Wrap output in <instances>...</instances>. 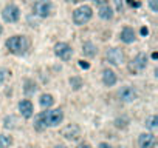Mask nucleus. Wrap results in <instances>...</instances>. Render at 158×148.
I'll use <instances>...</instances> for the list:
<instances>
[{
	"instance_id": "nucleus-1",
	"label": "nucleus",
	"mask_w": 158,
	"mask_h": 148,
	"mask_svg": "<svg viewBox=\"0 0 158 148\" xmlns=\"http://www.w3.org/2000/svg\"><path fill=\"white\" fill-rule=\"evenodd\" d=\"M6 48L13 54H17V56L25 54L30 49V40L25 36H13L6 40Z\"/></svg>"
},
{
	"instance_id": "nucleus-2",
	"label": "nucleus",
	"mask_w": 158,
	"mask_h": 148,
	"mask_svg": "<svg viewBox=\"0 0 158 148\" xmlns=\"http://www.w3.org/2000/svg\"><path fill=\"white\" fill-rule=\"evenodd\" d=\"M40 117L45 123V127H57L64 119V113L59 108L57 110H48L47 108V111L40 113Z\"/></svg>"
},
{
	"instance_id": "nucleus-3",
	"label": "nucleus",
	"mask_w": 158,
	"mask_h": 148,
	"mask_svg": "<svg viewBox=\"0 0 158 148\" xmlns=\"http://www.w3.org/2000/svg\"><path fill=\"white\" fill-rule=\"evenodd\" d=\"M92 16H93L92 8L87 6V5H82L78 9H75V12H73V22H75V25H85L90 19H92Z\"/></svg>"
},
{
	"instance_id": "nucleus-4",
	"label": "nucleus",
	"mask_w": 158,
	"mask_h": 148,
	"mask_svg": "<svg viewBox=\"0 0 158 148\" xmlns=\"http://www.w3.org/2000/svg\"><path fill=\"white\" fill-rule=\"evenodd\" d=\"M54 53H56V56L59 57V59H62V60H70L72 59V56H73V49H72V46L68 45V43H65V42H59L56 46H54Z\"/></svg>"
},
{
	"instance_id": "nucleus-5",
	"label": "nucleus",
	"mask_w": 158,
	"mask_h": 148,
	"mask_svg": "<svg viewBox=\"0 0 158 148\" xmlns=\"http://www.w3.org/2000/svg\"><path fill=\"white\" fill-rule=\"evenodd\" d=\"M51 9H53V5L50 0H39V2L34 5V14L45 19L51 14Z\"/></svg>"
},
{
	"instance_id": "nucleus-6",
	"label": "nucleus",
	"mask_w": 158,
	"mask_h": 148,
	"mask_svg": "<svg viewBox=\"0 0 158 148\" xmlns=\"http://www.w3.org/2000/svg\"><path fill=\"white\" fill-rule=\"evenodd\" d=\"M146 65H147V56H146L144 53H140L137 57L132 60V63L129 65V69H130L133 74H137V72L143 71V69L146 68Z\"/></svg>"
},
{
	"instance_id": "nucleus-7",
	"label": "nucleus",
	"mask_w": 158,
	"mask_h": 148,
	"mask_svg": "<svg viewBox=\"0 0 158 148\" xmlns=\"http://www.w3.org/2000/svg\"><path fill=\"white\" fill-rule=\"evenodd\" d=\"M2 16H3V20L5 22H9V23H14L20 19V9L16 6V5H8L5 6V9L2 11Z\"/></svg>"
},
{
	"instance_id": "nucleus-8",
	"label": "nucleus",
	"mask_w": 158,
	"mask_h": 148,
	"mask_svg": "<svg viewBox=\"0 0 158 148\" xmlns=\"http://www.w3.org/2000/svg\"><path fill=\"white\" fill-rule=\"evenodd\" d=\"M107 60L110 65H121L124 62V53L121 51L119 48H112L107 51Z\"/></svg>"
},
{
	"instance_id": "nucleus-9",
	"label": "nucleus",
	"mask_w": 158,
	"mask_h": 148,
	"mask_svg": "<svg viewBox=\"0 0 158 148\" xmlns=\"http://www.w3.org/2000/svg\"><path fill=\"white\" fill-rule=\"evenodd\" d=\"M118 96H119V99L123 102H133L135 99L138 97V93H137V90H135L133 86H123L121 90H119V93H118Z\"/></svg>"
},
{
	"instance_id": "nucleus-10",
	"label": "nucleus",
	"mask_w": 158,
	"mask_h": 148,
	"mask_svg": "<svg viewBox=\"0 0 158 148\" xmlns=\"http://www.w3.org/2000/svg\"><path fill=\"white\" fill-rule=\"evenodd\" d=\"M61 133H62V136L65 139H68V140H76L81 136V130H79V127L76 125V123H70V125H67Z\"/></svg>"
},
{
	"instance_id": "nucleus-11",
	"label": "nucleus",
	"mask_w": 158,
	"mask_h": 148,
	"mask_svg": "<svg viewBox=\"0 0 158 148\" xmlns=\"http://www.w3.org/2000/svg\"><path fill=\"white\" fill-rule=\"evenodd\" d=\"M138 145H140V148H155L156 139L152 133H143L138 137Z\"/></svg>"
},
{
	"instance_id": "nucleus-12",
	"label": "nucleus",
	"mask_w": 158,
	"mask_h": 148,
	"mask_svg": "<svg viewBox=\"0 0 158 148\" xmlns=\"http://www.w3.org/2000/svg\"><path fill=\"white\" fill-rule=\"evenodd\" d=\"M19 111H20V114L24 116L25 119H30L31 116H33V111H34V108H33V104L30 102V100H20L19 102Z\"/></svg>"
},
{
	"instance_id": "nucleus-13",
	"label": "nucleus",
	"mask_w": 158,
	"mask_h": 148,
	"mask_svg": "<svg viewBox=\"0 0 158 148\" xmlns=\"http://www.w3.org/2000/svg\"><path fill=\"white\" fill-rule=\"evenodd\" d=\"M102 82H104L105 86H113L116 83V74H115V71L105 68L102 71Z\"/></svg>"
},
{
	"instance_id": "nucleus-14",
	"label": "nucleus",
	"mask_w": 158,
	"mask_h": 148,
	"mask_svg": "<svg viewBox=\"0 0 158 148\" xmlns=\"http://www.w3.org/2000/svg\"><path fill=\"white\" fill-rule=\"evenodd\" d=\"M98 16L104 20H110L113 17V9L112 6H108V3H104V5H99V9H98Z\"/></svg>"
},
{
	"instance_id": "nucleus-15",
	"label": "nucleus",
	"mask_w": 158,
	"mask_h": 148,
	"mask_svg": "<svg viewBox=\"0 0 158 148\" xmlns=\"http://www.w3.org/2000/svg\"><path fill=\"white\" fill-rule=\"evenodd\" d=\"M121 40L124 42V43H132L133 40H135V31L132 30V28H129V26H126L123 31H121Z\"/></svg>"
},
{
	"instance_id": "nucleus-16",
	"label": "nucleus",
	"mask_w": 158,
	"mask_h": 148,
	"mask_svg": "<svg viewBox=\"0 0 158 148\" xmlns=\"http://www.w3.org/2000/svg\"><path fill=\"white\" fill-rule=\"evenodd\" d=\"M96 46L92 43V42H85L84 45H82V53H84V56H87V57H93L95 54H96Z\"/></svg>"
},
{
	"instance_id": "nucleus-17",
	"label": "nucleus",
	"mask_w": 158,
	"mask_h": 148,
	"mask_svg": "<svg viewBox=\"0 0 158 148\" xmlns=\"http://www.w3.org/2000/svg\"><path fill=\"white\" fill-rule=\"evenodd\" d=\"M39 102H40V107H42V108L47 110V108H50V107L54 104V99H53V96H51V94H42Z\"/></svg>"
},
{
	"instance_id": "nucleus-18",
	"label": "nucleus",
	"mask_w": 158,
	"mask_h": 148,
	"mask_svg": "<svg viewBox=\"0 0 158 148\" xmlns=\"http://www.w3.org/2000/svg\"><path fill=\"white\" fill-rule=\"evenodd\" d=\"M13 143V137L8 134H0V148H9Z\"/></svg>"
},
{
	"instance_id": "nucleus-19",
	"label": "nucleus",
	"mask_w": 158,
	"mask_h": 148,
	"mask_svg": "<svg viewBox=\"0 0 158 148\" xmlns=\"http://www.w3.org/2000/svg\"><path fill=\"white\" fill-rule=\"evenodd\" d=\"M146 127L150 130V131H155L158 128V117L156 116H150L147 120H146Z\"/></svg>"
},
{
	"instance_id": "nucleus-20",
	"label": "nucleus",
	"mask_w": 158,
	"mask_h": 148,
	"mask_svg": "<svg viewBox=\"0 0 158 148\" xmlns=\"http://www.w3.org/2000/svg\"><path fill=\"white\" fill-rule=\"evenodd\" d=\"M36 90H37V86H36V83L33 82V80H27L25 82V86H24V91H25V94H34L36 93Z\"/></svg>"
},
{
	"instance_id": "nucleus-21",
	"label": "nucleus",
	"mask_w": 158,
	"mask_h": 148,
	"mask_svg": "<svg viewBox=\"0 0 158 148\" xmlns=\"http://www.w3.org/2000/svg\"><path fill=\"white\" fill-rule=\"evenodd\" d=\"M16 117L14 116H6L5 117V120H3V127L5 128H14L16 127Z\"/></svg>"
},
{
	"instance_id": "nucleus-22",
	"label": "nucleus",
	"mask_w": 158,
	"mask_h": 148,
	"mask_svg": "<svg viewBox=\"0 0 158 148\" xmlns=\"http://www.w3.org/2000/svg\"><path fill=\"white\" fill-rule=\"evenodd\" d=\"M34 128L37 130V131H42V130H45L47 127H45V123H43V120H42V117H40V114L36 117V120H34Z\"/></svg>"
},
{
	"instance_id": "nucleus-23",
	"label": "nucleus",
	"mask_w": 158,
	"mask_h": 148,
	"mask_svg": "<svg viewBox=\"0 0 158 148\" xmlns=\"http://www.w3.org/2000/svg\"><path fill=\"white\" fill-rule=\"evenodd\" d=\"M70 85H72L73 90H79L82 86V79L81 77H72L70 79Z\"/></svg>"
},
{
	"instance_id": "nucleus-24",
	"label": "nucleus",
	"mask_w": 158,
	"mask_h": 148,
	"mask_svg": "<svg viewBox=\"0 0 158 148\" xmlns=\"http://www.w3.org/2000/svg\"><path fill=\"white\" fill-rule=\"evenodd\" d=\"M9 74H11V71L6 69V68H2V69H0V83H3V82L9 77Z\"/></svg>"
},
{
	"instance_id": "nucleus-25",
	"label": "nucleus",
	"mask_w": 158,
	"mask_h": 148,
	"mask_svg": "<svg viewBox=\"0 0 158 148\" xmlns=\"http://www.w3.org/2000/svg\"><path fill=\"white\" fill-rule=\"evenodd\" d=\"M115 123H116V127H118V128H124V127L127 125V119H116V120H115Z\"/></svg>"
},
{
	"instance_id": "nucleus-26",
	"label": "nucleus",
	"mask_w": 158,
	"mask_h": 148,
	"mask_svg": "<svg viewBox=\"0 0 158 148\" xmlns=\"http://www.w3.org/2000/svg\"><path fill=\"white\" fill-rule=\"evenodd\" d=\"M149 3H150V8H152V11H153V12H156V11H158V5H156V0H150Z\"/></svg>"
},
{
	"instance_id": "nucleus-27",
	"label": "nucleus",
	"mask_w": 158,
	"mask_h": 148,
	"mask_svg": "<svg viewBox=\"0 0 158 148\" xmlns=\"http://www.w3.org/2000/svg\"><path fill=\"white\" fill-rule=\"evenodd\" d=\"M127 2H129V5L133 6V8H138V6H140V2H138V0H127Z\"/></svg>"
},
{
	"instance_id": "nucleus-28",
	"label": "nucleus",
	"mask_w": 158,
	"mask_h": 148,
	"mask_svg": "<svg viewBox=\"0 0 158 148\" xmlns=\"http://www.w3.org/2000/svg\"><path fill=\"white\" fill-rule=\"evenodd\" d=\"M79 66L84 68V69H88V68H90V63H88V62H79Z\"/></svg>"
},
{
	"instance_id": "nucleus-29",
	"label": "nucleus",
	"mask_w": 158,
	"mask_h": 148,
	"mask_svg": "<svg viewBox=\"0 0 158 148\" xmlns=\"http://www.w3.org/2000/svg\"><path fill=\"white\" fill-rule=\"evenodd\" d=\"M76 148H92V146H90V143H87V142H82V143H79Z\"/></svg>"
},
{
	"instance_id": "nucleus-30",
	"label": "nucleus",
	"mask_w": 158,
	"mask_h": 148,
	"mask_svg": "<svg viewBox=\"0 0 158 148\" xmlns=\"http://www.w3.org/2000/svg\"><path fill=\"white\" fill-rule=\"evenodd\" d=\"M115 3H116V9L121 11L123 9V3H121V0H115Z\"/></svg>"
},
{
	"instance_id": "nucleus-31",
	"label": "nucleus",
	"mask_w": 158,
	"mask_h": 148,
	"mask_svg": "<svg viewBox=\"0 0 158 148\" xmlns=\"http://www.w3.org/2000/svg\"><path fill=\"white\" fill-rule=\"evenodd\" d=\"M98 148H112V146H110L108 143H105V142H102V143H99V145H98Z\"/></svg>"
},
{
	"instance_id": "nucleus-32",
	"label": "nucleus",
	"mask_w": 158,
	"mask_h": 148,
	"mask_svg": "<svg viewBox=\"0 0 158 148\" xmlns=\"http://www.w3.org/2000/svg\"><path fill=\"white\" fill-rule=\"evenodd\" d=\"M141 34H143V36H147V34H149V30L143 26V28H141Z\"/></svg>"
},
{
	"instance_id": "nucleus-33",
	"label": "nucleus",
	"mask_w": 158,
	"mask_h": 148,
	"mask_svg": "<svg viewBox=\"0 0 158 148\" xmlns=\"http://www.w3.org/2000/svg\"><path fill=\"white\" fill-rule=\"evenodd\" d=\"M95 3H96V5H104L105 0H95Z\"/></svg>"
},
{
	"instance_id": "nucleus-34",
	"label": "nucleus",
	"mask_w": 158,
	"mask_h": 148,
	"mask_svg": "<svg viewBox=\"0 0 158 148\" xmlns=\"http://www.w3.org/2000/svg\"><path fill=\"white\" fill-rule=\"evenodd\" d=\"M152 59H158V53H153V54H152Z\"/></svg>"
},
{
	"instance_id": "nucleus-35",
	"label": "nucleus",
	"mask_w": 158,
	"mask_h": 148,
	"mask_svg": "<svg viewBox=\"0 0 158 148\" xmlns=\"http://www.w3.org/2000/svg\"><path fill=\"white\" fill-rule=\"evenodd\" d=\"M54 148H67V146H64V145H57V146H54Z\"/></svg>"
},
{
	"instance_id": "nucleus-36",
	"label": "nucleus",
	"mask_w": 158,
	"mask_h": 148,
	"mask_svg": "<svg viewBox=\"0 0 158 148\" xmlns=\"http://www.w3.org/2000/svg\"><path fill=\"white\" fill-rule=\"evenodd\" d=\"M67 2H72V3H75V2H78V0H67Z\"/></svg>"
},
{
	"instance_id": "nucleus-37",
	"label": "nucleus",
	"mask_w": 158,
	"mask_h": 148,
	"mask_svg": "<svg viewBox=\"0 0 158 148\" xmlns=\"http://www.w3.org/2000/svg\"><path fill=\"white\" fill-rule=\"evenodd\" d=\"M0 33H2V25H0Z\"/></svg>"
}]
</instances>
